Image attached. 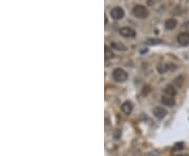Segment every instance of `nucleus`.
<instances>
[{"label":"nucleus","instance_id":"obj_1","mask_svg":"<svg viewBox=\"0 0 189 156\" xmlns=\"http://www.w3.org/2000/svg\"><path fill=\"white\" fill-rule=\"evenodd\" d=\"M132 14L137 18H139V19H145V18L148 17L149 12L143 5H135L134 9H132Z\"/></svg>","mask_w":189,"mask_h":156},{"label":"nucleus","instance_id":"obj_2","mask_svg":"<svg viewBox=\"0 0 189 156\" xmlns=\"http://www.w3.org/2000/svg\"><path fill=\"white\" fill-rule=\"evenodd\" d=\"M113 78L114 81L119 82V83H123V82L127 80L128 75H127L126 71L124 69H122V68H116L113 72Z\"/></svg>","mask_w":189,"mask_h":156},{"label":"nucleus","instance_id":"obj_3","mask_svg":"<svg viewBox=\"0 0 189 156\" xmlns=\"http://www.w3.org/2000/svg\"><path fill=\"white\" fill-rule=\"evenodd\" d=\"M110 16L114 20H120L124 17V10L121 7H114L110 10Z\"/></svg>","mask_w":189,"mask_h":156},{"label":"nucleus","instance_id":"obj_4","mask_svg":"<svg viewBox=\"0 0 189 156\" xmlns=\"http://www.w3.org/2000/svg\"><path fill=\"white\" fill-rule=\"evenodd\" d=\"M152 112H153V115L156 116L157 118H159V120H162V118H164L165 116H166V114H167L166 109H165V108H162V107L153 108Z\"/></svg>","mask_w":189,"mask_h":156},{"label":"nucleus","instance_id":"obj_5","mask_svg":"<svg viewBox=\"0 0 189 156\" xmlns=\"http://www.w3.org/2000/svg\"><path fill=\"white\" fill-rule=\"evenodd\" d=\"M120 35L123 37H128V38H134L135 37V31L130 27H122L120 30Z\"/></svg>","mask_w":189,"mask_h":156},{"label":"nucleus","instance_id":"obj_6","mask_svg":"<svg viewBox=\"0 0 189 156\" xmlns=\"http://www.w3.org/2000/svg\"><path fill=\"white\" fill-rule=\"evenodd\" d=\"M178 42L179 44L183 46H186L189 44V34L188 33H182L178 36Z\"/></svg>","mask_w":189,"mask_h":156},{"label":"nucleus","instance_id":"obj_7","mask_svg":"<svg viewBox=\"0 0 189 156\" xmlns=\"http://www.w3.org/2000/svg\"><path fill=\"white\" fill-rule=\"evenodd\" d=\"M161 102H162V104H164L166 106H169V107H172V106L175 104L174 97L171 96H167V94H166V96H162Z\"/></svg>","mask_w":189,"mask_h":156},{"label":"nucleus","instance_id":"obj_8","mask_svg":"<svg viewBox=\"0 0 189 156\" xmlns=\"http://www.w3.org/2000/svg\"><path fill=\"white\" fill-rule=\"evenodd\" d=\"M121 108H122V111H123L125 114H130V113H131V111H132V108H134V106H132L131 102L126 101V102H124L123 104H122Z\"/></svg>","mask_w":189,"mask_h":156},{"label":"nucleus","instance_id":"obj_9","mask_svg":"<svg viewBox=\"0 0 189 156\" xmlns=\"http://www.w3.org/2000/svg\"><path fill=\"white\" fill-rule=\"evenodd\" d=\"M170 68H171V64H167V63H160V64H158V66H157V69H158V71L160 73H165L167 72Z\"/></svg>","mask_w":189,"mask_h":156},{"label":"nucleus","instance_id":"obj_10","mask_svg":"<svg viewBox=\"0 0 189 156\" xmlns=\"http://www.w3.org/2000/svg\"><path fill=\"white\" fill-rule=\"evenodd\" d=\"M175 26H177V20L175 19H168L165 22V27H166V30H174L175 28Z\"/></svg>","mask_w":189,"mask_h":156},{"label":"nucleus","instance_id":"obj_11","mask_svg":"<svg viewBox=\"0 0 189 156\" xmlns=\"http://www.w3.org/2000/svg\"><path fill=\"white\" fill-rule=\"evenodd\" d=\"M165 93L167 94V96H174L175 93H177V89H175V87L174 85H168L165 88Z\"/></svg>","mask_w":189,"mask_h":156},{"label":"nucleus","instance_id":"obj_12","mask_svg":"<svg viewBox=\"0 0 189 156\" xmlns=\"http://www.w3.org/2000/svg\"><path fill=\"white\" fill-rule=\"evenodd\" d=\"M183 83H184V76H179L178 78H175L174 81V85H175L177 87H181L183 85Z\"/></svg>","mask_w":189,"mask_h":156},{"label":"nucleus","instance_id":"obj_13","mask_svg":"<svg viewBox=\"0 0 189 156\" xmlns=\"http://www.w3.org/2000/svg\"><path fill=\"white\" fill-rule=\"evenodd\" d=\"M110 46L116 49H118V51H126V47H125L123 44H119V43H116V42H113V43L110 44Z\"/></svg>","mask_w":189,"mask_h":156},{"label":"nucleus","instance_id":"obj_14","mask_svg":"<svg viewBox=\"0 0 189 156\" xmlns=\"http://www.w3.org/2000/svg\"><path fill=\"white\" fill-rule=\"evenodd\" d=\"M113 57H114L113 51H111L110 49V47L106 45L105 46V59L107 60V59H110V58H113Z\"/></svg>","mask_w":189,"mask_h":156},{"label":"nucleus","instance_id":"obj_15","mask_svg":"<svg viewBox=\"0 0 189 156\" xmlns=\"http://www.w3.org/2000/svg\"><path fill=\"white\" fill-rule=\"evenodd\" d=\"M184 148V142H178V144L174 145V151H178V150H182Z\"/></svg>","mask_w":189,"mask_h":156},{"label":"nucleus","instance_id":"obj_16","mask_svg":"<svg viewBox=\"0 0 189 156\" xmlns=\"http://www.w3.org/2000/svg\"><path fill=\"white\" fill-rule=\"evenodd\" d=\"M161 40H156V39H148L147 40V43L148 44H159L161 43Z\"/></svg>","mask_w":189,"mask_h":156},{"label":"nucleus","instance_id":"obj_17","mask_svg":"<svg viewBox=\"0 0 189 156\" xmlns=\"http://www.w3.org/2000/svg\"><path fill=\"white\" fill-rule=\"evenodd\" d=\"M184 26H185V27L189 28V22H187V23H186V24H184Z\"/></svg>","mask_w":189,"mask_h":156},{"label":"nucleus","instance_id":"obj_18","mask_svg":"<svg viewBox=\"0 0 189 156\" xmlns=\"http://www.w3.org/2000/svg\"><path fill=\"white\" fill-rule=\"evenodd\" d=\"M107 22H108V21H107V17L105 16V25H107Z\"/></svg>","mask_w":189,"mask_h":156},{"label":"nucleus","instance_id":"obj_19","mask_svg":"<svg viewBox=\"0 0 189 156\" xmlns=\"http://www.w3.org/2000/svg\"><path fill=\"white\" fill-rule=\"evenodd\" d=\"M177 156H189V155H177Z\"/></svg>","mask_w":189,"mask_h":156}]
</instances>
